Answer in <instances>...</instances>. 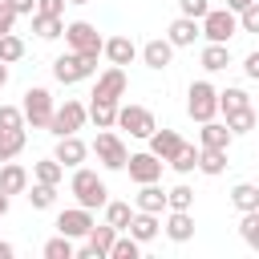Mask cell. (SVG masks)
Returning a JSON list of instances; mask_svg holds the SVG:
<instances>
[{"label": "cell", "mask_w": 259, "mask_h": 259, "mask_svg": "<svg viewBox=\"0 0 259 259\" xmlns=\"http://www.w3.org/2000/svg\"><path fill=\"white\" fill-rule=\"evenodd\" d=\"M4 85H8V65L0 61V89H4Z\"/></svg>", "instance_id": "obj_50"}, {"label": "cell", "mask_w": 259, "mask_h": 259, "mask_svg": "<svg viewBox=\"0 0 259 259\" xmlns=\"http://www.w3.org/2000/svg\"><path fill=\"white\" fill-rule=\"evenodd\" d=\"M231 138H235V134H231L227 125H219L214 117H210V121H202V130H198V146H210V150H227V146H231Z\"/></svg>", "instance_id": "obj_22"}, {"label": "cell", "mask_w": 259, "mask_h": 259, "mask_svg": "<svg viewBox=\"0 0 259 259\" xmlns=\"http://www.w3.org/2000/svg\"><path fill=\"white\" fill-rule=\"evenodd\" d=\"M28 202H32L36 210H49V206L57 202V186H49V182H32V186H28Z\"/></svg>", "instance_id": "obj_38"}, {"label": "cell", "mask_w": 259, "mask_h": 259, "mask_svg": "<svg viewBox=\"0 0 259 259\" xmlns=\"http://www.w3.org/2000/svg\"><path fill=\"white\" fill-rule=\"evenodd\" d=\"M202 36V28H198V20H190V16H178L170 28H166V40L174 45V49H186V45H194Z\"/></svg>", "instance_id": "obj_15"}, {"label": "cell", "mask_w": 259, "mask_h": 259, "mask_svg": "<svg viewBox=\"0 0 259 259\" xmlns=\"http://www.w3.org/2000/svg\"><path fill=\"white\" fill-rule=\"evenodd\" d=\"M117 125L130 130V138H150L158 130V121L146 105H117Z\"/></svg>", "instance_id": "obj_9"}, {"label": "cell", "mask_w": 259, "mask_h": 259, "mask_svg": "<svg viewBox=\"0 0 259 259\" xmlns=\"http://www.w3.org/2000/svg\"><path fill=\"white\" fill-rule=\"evenodd\" d=\"M198 28H202V36H206V40L227 45V40L239 32V12H231V8H210V12L198 20Z\"/></svg>", "instance_id": "obj_5"}, {"label": "cell", "mask_w": 259, "mask_h": 259, "mask_svg": "<svg viewBox=\"0 0 259 259\" xmlns=\"http://www.w3.org/2000/svg\"><path fill=\"white\" fill-rule=\"evenodd\" d=\"M138 243H150V239H158V231H162V223H158V214H150V210H134V219H130V227H125Z\"/></svg>", "instance_id": "obj_20"}, {"label": "cell", "mask_w": 259, "mask_h": 259, "mask_svg": "<svg viewBox=\"0 0 259 259\" xmlns=\"http://www.w3.org/2000/svg\"><path fill=\"white\" fill-rule=\"evenodd\" d=\"M69 190L77 194V206H89V210H97V206H105V202H109L105 182H101V178H97V170H89V166H73Z\"/></svg>", "instance_id": "obj_1"}, {"label": "cell", "mask_w": 259, "mask_h": 259, "mask_svg": "<svg viewBox=\"0 0 259 259\" xmlns=\"http://www.w3.org/2000/svg\"><path fill=\"white\" fill-rule=\"evenodd\" d=\"M97 73V57H85V53H61L57 61H53V77L61 81V85H77V81H89Z\"/></svg>", "instance_id": "obj_2"}, {"label": "cell", "mask_w": 259, "mask_h": 259, "mask_svg": "<svg viewBox=\"0 0 259 259\" xmlns=\"http://www.w3.org/2000/svg\"><path fill=\"white\" fill-rule=\"evenodd\" d=\"M170 57H174V45H170L166 36H154V40L142 45V61H146V69H166Z\"/></svg>", "instance_id": "obj_16"}, {"label": "cell", "mask_w": 259, "mask_h": 259, "mask_svg": "<svg viewBox=\"0 0 259 259\" xmlns=\"http://www.w3.org/2000/svg\"><path fill=\"white\" fill-rule=\"evenodd\" d=\"M65 4H69V0H36V12H45V16H61Z\"/></svg>", "instance_id": "obj_45"}, {"label": "cell", "mask_w": 259, "mask_h": 259, "mask_svg": "<svg viewBox=\"0 0 259 259\" xmlns=\"http://www.w3.org/2000/svg\"><path fill=\"white\" fill-rule=\"evenodd\" d=\"M24 125V109L20 105H0V130H20Z\"/></svg>", "instance_id": "obj_41"}, {"label": "cell", "mask_w": 259, "mask_h": 259, "mask_svg": "<svg viewBox=\"0 0 259 259\" xmlns=\"http://www.w3.org/2000/svg\"><path fill=\"white\" fill-rule=\"evenodd\" d=\"M85 117H89V109L77 101V97H65L57 109H53V117H49V134L53 138H65V134H77L81 125H85Z\"/></svg>", "instance_id": "obj_4"}, {"label": "cell", "mask_w": 259, "mask_h": 259, "mask_svg": "<svg viewBox=\"0 0 259 259\" xmlns=\"http://www.w3.org/2000/svg\"><path fill=\"white\" fill-rule=\"evenodd\" d=\"M4 214H8V194L0 190V219H4Z\"/></svg>", "instance_id": "obj_51"}, {"label": "cell", "mask_w": 259, "mask_h": 259, "mask_svg": "<svg viewBox=\"0 0 259 259\" xmlns=\"http://www.w3.org/2000/svg\"><path fill=\"white\" fill-rule=\"evenodd\" d=\"M231 206L243 214V210H259V186H251V182H239V186H231Z\"/></svg>", "instance_id": "obj_26"}, {"label": "cell", "mask_w": 259, "mask_h": 259, "mask_svg": "<svg viewBox=\"0 0 259 259\" xmlns=\"http://www.w3.org/2000/svg\"><path fill=\"white\" fill-rule=\"evenodd\" d=\"M186 113H190L198 125L210 121V117L219 113V89H214L210 81H194L190 93H186Z\"/></svg>", "instance_id": "obj_6"}, {"label": "cell", "mask_w": 259, "mask_h": 259, "mask_svg": "<svg viewBox=\"0 0 259 259\" xmlns=\"http://www.w3.org/2000/svg\"><path fill=\"white\" fill-rule=\"evenodd\" d=\"M166 166H174L178 174H190V170H198V150H194L190 142H182V146L170 154V162H166Z\"/></svg>", "instance_id": "obj_30"}, {"label": "cell", "mask_w": 259, "mask_h": 259, "mask_svg": "<svg viewBox=\"0 0 259 259\" xmlns=\"http://www.w3.org/2000/svg\"><path fill=\"white\" fill-rule=\"evenodd\" d=\"M12 8H16V16H32L36 12V0H8Z\"/></svg>", "instance_id": "obj_47"}, {"label": "cell", "mask_w": 259, "mask_h": 259, "mask_svg": "<svg viewBox=\"0 0 259 259\" xmlns=\"http://www.w3.org/2000/svg\"><path fill=\"white\" fill-rule=\"evenodd\" d=\"M0 190H4V194H24V190H28V170L8 158V162L0 166Z\"/></svg>", "instance_id": "obj_21"}, {"label": "cell", "mask_w": 259, "mask_h": 259, "mask_svg": "<svg viewBox=\"0 0 259 259\" xmlns=\"http://www.w3.org/2000/svg\"><path fill=\"white\" fill-rule=\"evenodd\" d=\"M243 73H247V77H251V81H259V49H255V53H247V57H243Z\"/></svg>", "instance_id": "obj_46"}, {"label": "cell", "mask_w": 259, "mask_h": 259, "mask_svg": "<svg viewBox=\"0 0 259 259\" xmlns=\"http://www.w3.org/2000/svg\"><path fill=\"white\" fill-rule=\"evenodd\" d=\"M239 28H243V32H259V0H251V4L239 12Z\"/></svg>", "instance_id": "obj_43"}, {"label": "cell", "mask_w": 259, "mask_h": 259, "mask_svg": "<svg viewBox=\"0 0 259 259\" xmlns=\"http://www.w3.org/2000/svg\"><path fill=\"white\" fill-rule=\"evenodd\" d=\"M166 206H170V210H190V206H194V190H190L186 182H178L174 190H166Z\"/></svg>", "instance_id": "obj_39"}, {"label": "cell", "mask_w": 259, "mask_h": 259, "mask_svg": "<svg viewBox=\"0 0 259 259\" xmlns=\"http://www.w3.org/2000/svg\"><path fill=\"white\" fill-rule=\"evenodd\" d=\"M101 210H105V223H109L113 231H125V227H130V219H134L130 202H105Z\"/></svg>", "instance_id": "obj_34"}, {"label": "cell", "mask_w": 259, "mask_h": 259, "mask_svg": "<svg viewBox=\"0 0 259 259\" xmlns=\"http://www.w3.org/2000/svg\"><path fill=\"white\" fill-rule=\"evenodd\" d=\"M57 231L69 235V239H85V235L93 231V210H89V206H69V210H61V214H57Z\"/></svg>", "instance_id": "obj_10"}, {"label": "cell", "mask_w": 259, "mask_h": 259, "mask_svg": "<svg viewBox=\"0 0 259 259\" xmlns=\"http://www.w3.org/2000/svg\"><path fill=\"white\" fill-rule=\"evenodd\" d=\"M117 105H121V101L93 97V101H89V121H93L97 130H113V125H117Z\"/></svg>", "instance_id": "obj_19"}, {"label": "cell", "mask_w": 259, "mask_h": 259, "mask_svg": "<svg viewBox=\"0 0 259 259\" xmlns=\"http://www.w3.org/2000/svg\"><path fill=\"white\" fill-rule=\"evenodd\" d=\"M178 12L190 16V20H202L210 12V0H178Z\"/></svg>", "instance_id": "obj_42"}, {"label": "cell", "mask_w": 259, "mask_h": 259, "mask_svg": "<svg viewBox=\"0 0 259 259\" xmlns=\"http://www.w3.org/2000/svg\"><path fill=\"white\" fill-rule=\"evenodd\" d=\"M53 158H57L61 166H81V162L89 158V146H85L77 134H65V138H57V150H53Z\"/></svg>", "instance_id": "obj_14"}, {"label": "cell", "mask_w": 259, "mask_h": 259, "mask_svg": "<svg viewBox=\"0 0 259 259\" xmlns=\"http://www.w3.org/2000/svg\"><path fill=\"white\" fill-rule=\"evenodd\" d=\"M162 231H166V239L186 243V239H194V214H190V210H170Z\"/></svg>", "instance_id": "obj_17"}, {"label": "cell", "mask_w": 259, "mask_h": 259, "mask_svg": "<svg viewBox=\"0 0 259 259\" xmlns=\"http://www.w3.org/2000/svg\"><path fill=\"white\" fill-rule=\"evenodd\" d=\"M20 57H24V40H20L16 32H4V36H0V61L12 65V61H20Z\"/></svg>", "instance_id": "obj_40"}, {"label": "cell", "mask_w": 259, "mask_h": 259, "mask_svg": "<svg viewBox=\"0 0 259 259\" xmlns=\"http://www.w3.org/2000/svg\"><path fill=\"white\" fill-rule=\"evenodd\" d=\"M162 166H166V162H162L158 154H150V150H146V154H130V162H125V170H130V178H134L138 186H142V182H158V178H162Z\"/></svg>", "instance_id": "obj_12"}, {"label": "cell", "mask_w": 259, "mask_h": 259, "mask_svg": "<svg viewBox=\"0 0 259 259\" xmlns=\"http://www.w3.org/2000/svg\"><path fill=\"white\" fill-rule=\"evenodd\" d=\"M101 53L109 57V65H121V69H125V65L138 57V45H134L130 36H109V40L101 45Z\"/></svg>", "instance_id": "obj_18"}, {"label": "cell", "mask_w": 259, "mask_h": 259, "mask_svg": "<svg viewBox=\"0 0 259 259\" xmlns=\"http://www.w3.org/2000/svg\"><path fill=\"white\" fill-rule=\"evenodd\" d=\"M69 4H89V0H69Z\"/></svg>", "instance_id": "obj_52"}, {"label": "cell", "mask_w": 259, "mask_h": 259, "mask_svg": "<svg viewBox=\"0 0 259 259\" xmlns=\"http://www.w3.org/2000/svg\"><path fill=\"white\" fill-rule=\"evenodd\" d=\"M45 259H77V247H73V239L57 231V239H49V243H45Z\"/></svg>", "instance_id": "obj_35"}, {"label": "cell", "mask_w": 259, "mask_h": 259, "mask_svg": "<svg viewBox=\"0 0 259 259\" xmlns=\"http://www.w3.org/2000/svg\"><path fill=\"white\" fill-rule=\"evenodd\" d=\"M198 170L202 174H223L227 170V150H210V146H198Z\"/></svg>", "instance_id": "obj_28"}, {"label": "cell", "mask_w": 259, "mask_h": 259, "mask_svg": "<svg viewBox=\"0 0 259 259\" xmlns=\"http://www.w3.org/2000/svg\"><path fill=\"white\" fill-rule=\"evenodd\" d=\"M142 255V243L134 239V235H121L117 231V239H113V247H109V259H138Z\"/></svg>", "instance_id": "obj_36"}, {"label": "cell", "mask_w": 259, "mask_h": 259, "mask_svg": "<svg viewBox=\"0 0 259 259\" xmlns=\"http://www.w3.org/2000/svg\"><path fill=\"white\" fill-rule=\"evenodd\" d=\"M227 65H231V49L206 40V49H202V69H206V73H223Z\"/></svg>", "instance_id": "obj_25"}, {"label": "cell", "mask_w": 259, "mask_h": 259, "mask_svg": "<svg viewBox=\"0 0 259 259\" xmlns=\"http://www.w3.org/2000/svg\"><path fill=\"white\" fill-rule=\"evenodd\" d=\"M113 239H117V231L109 227V223H93V231L85 235V247L77 251V259H109V247H113Z\"/></svg>", "instance_id": "obj_11"}, {"label": "cell", "mask_w": 259, "mask_h": 259, "mask_svg": "<svg viewBox=\"0 0 259 259\" xmlns=\"http://www.w3.org/2000/svg\"><path fill=\"white\" fill-rule=\"evenodd\" d=\"M32 178H36V182H49V186H61L65 166H61L57 158H45V162H36V166H32Z\"/></svg>", "instance_id": "obj_33"}, {"label": "cell", "mask_w": 259, "mask_h": 259, "mask_svg": "<svg viewBox=\"0 0 259 259\" xmlns=\"http://www.w3.org/2000/svg\"><path fill=\"white\" fill-rule=\"evenodd\" d=\"M12 24H16V8H12L8 0H0V36L12 32Z\"/></svg>", "instance_id": "obj_44"}, {"label": "cell", "mask_w": 259, "mask_h": 259, "mask_svg": "<svg viewBox=\"0 0 259 259\" xmlns=\"http://www.w3.org/2000/svg\"><path fill=\"white\" fill-rule=\"evenodd\" d=\"M146 142H150V154H158L162 162H170V154H174V150L182 146V138H178L174 130H154V134H150Z\"/></svg>", "instance_id": "obj_23"}, {"label": "cell", "mask_w": 259, "mask_h": 259, "mask_svg": "<svg viewBox=\"0 0 259 259\" xmlns=\"http://www.w3.org/2000/svg\"><path fill=\"white\" fill-rule=\"evenodd\" d=\"M243 105H251L247 89H239V85H227V89H219V109H223V113H235V109H243Z\"/></svg>", "instance_id": "obj_32"}, {"label": "cell", "mask_w": 259, "mask_h": 259, "mask_svg": "<svg viewBox=\"0 0 259 259\" xmlns=\"http://www.w3.org/2000/svg\"><path fill=\"white\" fill-rule=\"evenodd\" d=\"M93 154H97V162H101L105 170H125V162H130V150H125V142H121L117 134H109V130H101V134H97V142H93Z\"/></svg>", "instance_id": "obj_8"}, {"label": "cell", "mask_w": 259, "mask_h": 259, "mask_svg": "<svg viewBox=\"0 0 259 259\" xmlns=\"http://www.w3.org/2000/svg\"><path fill=\"white\" fill-rule=\"evenodd\" d=\"M247 4H251V0H227V8H231V12H243Z\"/></svg>", "instance_id": "obj_49"}, {"label": "cell", "mask_w": 259, "mask_h": 259, "mask_svg": "<svg viewBox=\"0 0 259 259\" xmlns=\"http://www.w3.org/2000/svg\"><path fill=\"white\" fill-rule=\"evenodd\" d=\"M65 45H69L73 53L101 57L105 36H101V32H97V24H89V20H69V24H65Z\"/></svg>", "instance_id": "obj_3"}, {"label": "cell", "mask_w": 259, "mask_h": 259, "mask_svg": "<svg viewBox=\"0 0 259 259\" xmlns=\"http://www.w3.org/2000/svg\"><path fill=\"white\" fill-rule=\"evenodd\" d=\"M32 32H36L40 40H53V36H61V32H65V24H61V16H45V12H32Z\"/></svg>", "instance_id": "obj_31"}, {"label": "cell", "mask_w": 259, "mask_h": 259, "mask_svg": "<svg viewBox=\"0 0 259 259\" xmlns=\"http://www.w3.org/2000/svg\"><path fill=\"white\" fill-rule=\"evenodd\" d=\"M138 210L162 214V210H166V190H162L158 182H142V190H138Z\"/></svg>", "instance_id": "obj_24"}, {"label": "cell", "mask_w": 259, "mask_h": 259, "mask_svg": "<svg viewBox=\"0 0 259 259\" xmlns=\"http://www.w3.org/2000/svg\"><path fill=\"white\" fill-rule=\"evenodd\" d=\"M239 235H243V243H247L251 251H259V210H243V219H239Z\"/></svg>", "instance_id": "obj_37"}, {"label": "cell", "mask_w": 259, "mask_h": 259, "mask_svg": "<svg viewBox=\"0 0 259 259\" xmlns=\"http://www.w3.org/2000/svg\"><path fill=\"white\" fill-rule=\"evenodd\" d=\"M125 69L121 65H109L101 77H97V89H93V97H109V101H121L125 97Z\"/></svg>", "instance_id": "obj_13"}, {"label": "cell", "mask_w": 259, "mask_h": 259, "mask_svg": "<svg viewBox=\"0 0 259 259\" xmlns=\"http://www.w3.org/2000/svg\"><path fill=\"white\" fill-rule=\"evenodd\" d=\"M12 255H16V247L12 243H0V259H12Z\"/></svg>", "instance_id": "obj_48"}, {"label": "cell", "mask_w": 259, "mask_h": 259, "mask_svg": "<svg viewBox=\"0 0 259 259\" xmlns=\"http://www.w3.org/2000/svg\"><path fill=\"white\" fill-rule=\"evenodd\" d=\"M24 142H28V134H24V125H20V130H0V162H8V158H16V154L24 150Z\"/></svg>", "instance_id": "obj_29"}, {"label": "cell", "mask_w": 259, "mask_h": 259, "mask_svg": "<svg viewBox=\"0 0 259 259\" xmlns=\"http://www.w3.org/2000/svg\"><path fill=\"white\" fill-rule=\"evenodd\" d=\"M227 130H231V134H251V130H259V113H255L251 105H243V109L227 113Z\"/></svg>", "instance_id": "obj_27"}, {"label": "cell", "mask_w": 259, "mask_h": 259, "mask_svg": "<svg viewBox=\"0 0 259 259\" xmlns=\"http://www.w3.org/2000/svg\"><path fill=\"white\" fill-rule=\"evenodd\" d=\"M20 109H24V121H28L32 130H49V117H53L57 105H53V93H49V89L32 85V89L24 93V105H20Z\"/></svg>", "instance_id": "obj_7"}]
</instances>
